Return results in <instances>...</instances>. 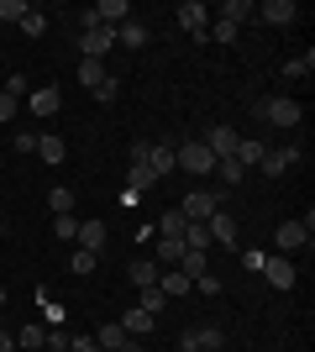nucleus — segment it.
<instances>
[{
    "label": "nucleus",
    "mask_w": 315,
    "mask_h": 352,
    "mask_svg": "<svg viewBox=\"0 0 315 352\" xmlns=\"http://www.w3.org/2000/svg\"><path fill=\"white\" fill-rule=\"evenodd\" d=\"M253 111H257V121H268V126H279V132H289V126H300V121H305V105H300V100H289V95L257 100Z\"/></svg>",
    "instance_id": "obj_1"
},
{
    "label": "nucleus",
    "mask_w": 315,
    "mask_h": 352,
    "mask_svg": "<svg viewBox=\"0 0 315 352\" xmlns=\"http://www.w3.org/2000/svg\"><path fill=\"white\" fill-rule=\"evenodd\" d=\"M174 163H179L184 174H215V158H210V147L205 142H184V147H174Z\"/></svg>",
    "instance_id": "obj_2"
},
{
    "label": "nucleus",
    "mask_w": 315,
    "mask_h": 352,
    "mask_svg": "<svg viewBox=\"0 0 315 352\" xmlns=\"http://www.w3.org/2000/svg\"><path fill=\"white\" fill-rule=\"evenodd\" d=\"M126 16H132V6H126V0H100V6H95V11H84L79 16V21H84V27H126Z\"/></svg>",
    "instance_id": "obj_3"
},
{
    "label": "nucleus",
    "mask_w": 315,
    "mask_h": 352,
    "mask_svg": "<svg viewBox=\"0 0 315 352\" xmlns=\"http://www.w3.org/2000/svg\"><path fill=\"white\" fill-rule=\"evenodd\" d=\"M257 274H263V279H268L273 289H294V279H300V274H294V263H289L284 252H268V258H263V268H257Z\"/></svg>",
    "instance_id": "obj_4"
},
{
    "label": "nucleus",
    "mask_w": 315,
    "mask_h": 352,
    "mask_svg": "<svg viewBox=\"0 0 315 352\" xmlns=\"http://www.w3.org/2000/svg\"><path fill=\"white\" fill-rule=\"evenodd\" d=\"M205 6H200V0H184V6H179V27L184 32H189V37H195V43H210V37H205V32H210V21H205Z\"/></svg>",
    "instance_id": "obj_5"
},
{
    "label": "nucleus",
    "mask_w": 315,
    "mask_h": 352,
    "mask_svg": "<svg viewBox=\"0 0 315 352\" xmlns=\"http://www.w3.org/2000/svg\"><path fill=\"white\" fill-rule=\"evenodd\" d=\"M294 163H300V147H268V153L257 158V168H263L268 179H279V174H289Z\"/></svg>",
    "instance_id": "obj_6"
},
{
    "label": "nucleus",
    "mask_w": 315,
    "mask_h": 352,
    "mask_svg": "<svg viewBox=\"0 0 315 352\" xmlns=\"http://www.w3.org/2000/svg\"><path fill=\"white\" fill-rule=\"evenodd\" d=\"M215 210H221V206H215V195H210V190H189V195H184V206H179V216L184 221H210Z\"/></svg>",
    "instance_id": "obj_7"
},
{
    "label": "nucleus",
    "mask_w": 315,
    "mask_h": 352,
    "mask_svg": "<svg viewBox=\"0 0 315 352\" xmlns=\"http://www.w3.org/2000/svg\"><path fill=\"white\" fill-rule=\"evenodd\" d=\"M273 242H279V252H300V248H310V226H305V221H284V226H279V232H273Z\"/></svg>",
    "instance_id": "obj_8"
},
{
    "label": "nucleus",
    "mask_w": 315,
    "mask_h": 352,
    "mask_svg": "<svg viewBox=\"0 0 315 352\" xmlns=\"http://www.w3.org/2000/svg\"><path fill=\"white\" fill-rule=\"evenodd\" d=\"M205 232H210V242H221V248H242V232H237V221L226 216V210H215V216L205 221Z\"/></svg>",
    "instance_id": "obj_9"
},
{
    "label": "nucleus",
    "mask_w": 315,
    "mask_h": 352,
    "mask_svg": "<svg viewBox=\"0 0 315 352\" xmlns=\"http://www.w3.org/2000/svg\"><path fill=\"white\" fill-rule=\"evenodd\" d=\"M79 47H84V58H105V53L116 47V32H110V27H84Z\"/></svg>",
    "instance_id": "obj_10"
},
{
    "label": "nucleus",
    "mask_w": 315,
    "mask_h": 352,
    "mask_svg": "<svg viewBox=\"0 0 315 352\" xmlns=\"http://www.w3.org/2000/svg\"><path fill=\"white\" fill-rule=\"evenodd\" d=\"M142 163L152 168V179H168L174 168H179V163H174V147H168V142H148V158H142Z\"/></svg>",
    "instance_id": "obj_11"
},
{
    "label": "nucleus",
    "mask_w": 315,
    "mask_h": 352,
    "mask_svg": "<svg viewBox=\"0 0 315 352\" xmlns=\"http://www.w3.org/2000/svg\"><path fill=\"white\" fill-rule=\"evenodd\" d=\"M257 16H263L268 27H289V21L300 16V6H294V0H263V6H257Z\"/></svg>",
    "instance_id": "obj_12"
},
{
    "label": "nucleus",
    "mask_w": 315,
    "mask_h": 352,
    "mask_svg": "<svg viewBox=\"0 0 315 352\" xmlns=\"http://www.w3.org/2000/svg\"><path fill=\"white\" fill-rule=\"evenodd\" d=\"M237 142H242V132H237V126H215V132L205 137L210 158H231V153H237Z\"/></svg>",
    "instance_id": "obj_13"
},
{
    "label": "nucleus",
    "mask_w": 315,
    "mask_h": 352,
    "mask_svg": "<svg viewBox=\"0 0 315 352\" xmlns=\"http://www.w3.org/2000/svg\"><path fill=\"white\" fill-rule=\"evenodd\" d=\"M158 289H163V300H168V305H174V300H184V294L195 289V284L184 279L179 268H163V274H158Z\"/></svg>",
    "instance_id": "obj_14"
},
{
    "label": "nucleus",
    "mask_w": 315,
    "mask_h": 352,
    "mask_svg": "<svg viewBox=\"0 0 315 352\" xmlns=\"http://www.w3.org/2000/svg\"><path fill=\"white\" fill-rule=\"evenodd\" d=\"M253 16H257V6H253V0H226V6H221V21H226V27H247V21H253Z\"/></svg>",
    "instance_id": "obj_15"
},
{
    "label": "nucleus",
    "mask_w": 315,
    "mask_h": 352,
    "mask_svg": "<svg viewBox=\"0 0 315 352\" xmlns=\"http://www.w3.org/2000/svg\"><path fill=\"white\" fill-rule=\"evenodd\" d=\"M152 326H158V316H148V310H126V316H121V331H126V337H148Z\"/></svg>",
    "instance_id": "obj_16"
},
{
    "label": "nucleus",
    "mask_w": 315,
    "mask_h": 352,
    "mask_svg": "<svg viewBox=\"0 0 315 352\" xmlns=\"http://www.w3.org/2000/svg\"><path fill=\"white\" fill-rule=\"evenodd\" d=\"M179 274H184L189 284H195L200 274H210V252H189V248H184V252H179Z\"/></svg>",
    "instance_id": "obj_17"
},
{
    "label": "nucleus",
    "mask_w": 315,
    "mask_h": 352,
    "mask_svg": "<svg viewBox=\"0 0 315 352\" xmlns=\"http://www.w3.org/2000/svg\"><path fill=\"white\" fill-rule=\"evenodd\" d=\"M27 100H32V111H37V116H58L63 95H58V85H53V89H32Z\"/></svg>",
    "instance_id": "obj_18"
},
{
    "label": "nucleus",
    "mask_w": 315,
    "mask_h": 352,
    "mask_svg": "<svg viewBox=\"0 0 315 352\" xmlns=\"http://www.w3.org/2000/svg\"><path fill=\"white\" fill-rule=\"evenodd\" d=\"M74 242L84 252H100L105 248V226H100V221H79V236H74Z\"/></svg>",
    "instance_id": "obj_19"
},
{
    "label": "nucleus",
    "mask_w": 315,
    "mask_h": 352,
    "mask_svg": "<svg viewBox=\"0 0 315 352\" xmlns=\"http://www.w3.org/2000/svg\"><path fill=\"white\" fill-rule=\"evenodd\" d=\"M37 158H43V163H63V158H69L63 137H37Z\"/></svg>",
    "instance_id": "obj_20"
},
{
    "label": "nucleus",
    "mask_w": 315,
    "mask_h": 352,
    "mask_svg": "<svg viewBox=\"0 0 315 352\" xmlns=\"http://www.w3.org/2000/svg\"><path fill=\"white\" fill-rule=\"evenodd\" d=\"M195 347H200V352H221V347H226L221 326H195Z\"/></svg>",
    "instance_id": "obj_21"
},
{
    "label": "nucleus",
    "mask_w": 315,
    "mask_h": 352,
    "mask_svg": "<svg viewBox=\"0 0 315 352\" xmlns=\"http://www.w3.org/2000/svg\"><path fill=\"white\" fill-rule=\"evenodd\" d=\"M116 43H126V47H148V27H142V21H126V27H116Z\"/></svg>",
    "instance_id": "obj_22"
},
{
    "label": "nucleus",
    "mask_w": 315,
    "mask_h": 352,
    "mask_svg": "<svg viewBox=\"0 0 315 352\" xmlns=\"http://www.w3.org/2000/svg\"><path fill=\"white\" fill-rule=\"evenodd\" d=\"M100 79H105V63H100V58H79V85L95 89Z\"/></svg>",
    "instance_id": "obj_23"
},
{
    "label": "nucleus",
    "mask_w": 315,
    "mask_h": 352,
    "mask_svg": "<svg viewBox=\"0 0 315 352\" xmlns=\"http://www.w3.org/2000/svg\"><path fill=\"white\" fill-rule=\"evenodd\" d=\"M47 206H53V216H69V210H74V190H69V184H53Z\"/></svg>",
    "instance_id": "obj_24"
},
{
    "label": "nucleus",
    "mask_w": 315,
    "mask_h": 352,
    "mask_svg": "<svg viewBox=\"0 0 315 352\" xmlns=\"http://www.w3.org/2000/svg\"><path fill=\"white\" fill-rule=\"evenodd\" d=\"M121 342H126V331H121V321H110V326H100V337H95V347H105V352H116Z\"/></svg>",
    "instance_id": "obj_25"
},
{
    "label": "nucleus",
    "mask_w": 315,
    "mask_h": 352,
    "mask_svg": "<svg viewBox=\"0 0 315 352\" xmlns=\"http://www.w3.org/2000/svg\"><path fill=\"white\" fill-rule=\"evenodd\" d=\"M179 252H184V242H168V236H158V258H152V263L168 268V263H179Z\"/></svg>",
    "instance_id": "obj_26"
},
{
    "label": "nucleus",
    "mask_w": 315,
    "mask_h": 352,
    "mask_svg": "<svg viewBox=\"0 0 315 352\" xmlns=\"http://www.w3.org/2000/svg\"><path fill=\"white\" fill-rule=\"evenodd\" d=\"M184 226H189V221H184V216H179V210H168V216H163V221H158V232H163V236H168V242H179V236H184Z\"/></svg>",
    "instance_id": "obj_27"
},
{
    "label": "nucleus",
    "mask_w": 315,
    "mask_h": 352,
    "mask_svg": "<svg viewBox=\"0 0 315 352\" xmlns=\"http://www.w3.org/2000/svg\"><path fill=\"white\" fill-rule=\"evenodd\" d=\"M16 27L27 32V37H43V32H47V16H43V11H37V6H32V11H27V16H21V21H16Z\"/></svg>",
    "instance_id": "obj_28"
},
{
    "label": "nucleus",
    "mask_w": 315,
    "mask_h": 352,
    "mask_svg": "<svg viewBox=\"0 0 315 352\" xmlns=\"http://www.w3.org/2000/svg\"><path fill=\"white\" fill-rule=\"evenodd\" d=\"M95 100H100V105H116V100H121V79H110V74H105L100 85H95Z\"/></svg>",
    "instance_id": "obj_29"
},
{
    "label": "nucleus",
    "mask_w": 315,
    "mask_h": 352,
    "mask_svg": "<svg viewBox=\"0 0 315 352\" xmlns=\"http://www.w3.org/2000/svg\"><path fill=\"white\" fill-rule=\"evenodd\" d=\"M53 236H58V242H74V236H79V221H74V210H69V216H53Z\"/></svg>",
    "instance_id": "obj_30"
},
{
    "label": "nucleus",
    "mask_w": 315,
    "mask_h": 352,
    "mask_svg": "<svg viewBox=\"0 0 315 352\" xmlns=\"http://www.w3.org/2000/svg\"><path fill=\"white\" fill-rule=\"evenodd\" d=\"M158 274H163L158 263H137V268H132V284H137V289H152V284H158Z\"/></svg>",
    "instance_id": "obj_31"
},
{
    "label": "nucleus",
    "mask_w": 315,
    "mask_h": 352,
    "mask_svg": "<svg viewBox=\"0 0 315 352\" xmlns=\"http://www.w3.org/2000/svg\"><path fill=\"white\" fill-rule=\"evenodd\" d=\"M137 310H148V316H158V310H168L163 289H158V284H152V289H142V300H137Z\"/></svg>",
    "instance_id": "obj_32"
},
{
    "label": "nucleus",
    "mask_w": 315,
    "mask_h": 352,
    "mask_svg": "<svg viewBox=\"0 0 315 352\" xmlns=\"http://www.w3.org/2000/svg\"><path fill=\"white\" fill-rule=\"evenodd\" d=\"M47 342V326H21L16 331V347H43Z\"/></svg>",
    "instance_id": "obj_33"
},
{
    "label": "nucleus",
    "mask_w": 315,
    "mask_h": 352,
    "mask_svg": "<svg viewBox=\"0 0 315 352\" xmlns=\"http://www.w3.org/2000/svg\"><path fill=\"white\" fill-rule=\"evenodd\" d=\"M126 184H132V190L142 195V190H152L158 179H152V168H148V163H132V179H126Z\"/></svg>",
    "instance_id": "obj_34"
},
{
    "label": "nucleus",
    "mask_w": 315,
    "mask_h": 352,
    "mask_svg": "<svg viewBox=\"0 0 315 352\" xmlns=\"http://www.w3.org/2000/svg\"><path fill=\"white\" fill-rule=\"evenodd\" d=\"M215 168H221V179H226V184H242V179H247V168H242L237 158H215Z\"/></svg>",
    "instance_id": "obj_35"
},
{
    "label": "nucleus",
    "mask_w": 315,
    "mask_h": 352,
    "mask_svg": "<svg viewBox=\"0 0 315 352\" xmlns=\"http://www.w3.org/2000/svg\"><path fill=\"white\" fill-rule=\"evenodd\" d=\"M27 11H32L27 0H0V21H21Z\"/></svg>",
    "instance_id": "obj_36"
},
{
    "label": "nucleus",
    "mask_w": 315,
    "mask_h": 352,
    "mask_svg": "<svg viewBox=\"0 0 315 352\" xmlns=\"http://www.w3.org/2000/svg\"><path fill=\"white\" fill-rule=\"evenodd\" d=\"M69 268H74V274H90V268H95V252L74 248V258H69Z\"/></svg>",
    "instance_id": "obj_37"
},
{
    "label": "nucleus",
    "mask_w": 315,
    "mask_h": 352,
    "mask_svg": "<svg viewBox=\"0 0 315 352\" xmlns=\"http://www.w3.org/2000/svg\"><path fill=\"white\" fill-rule=\"evenodd\" d=\"M315 69V58H310V53H305V58H289L284 63V74H289V79H300V74H310Z\"/></svg>",
    "instance_id": "obj_38"
},
{
    "label": "nucleus",
    "mask_w": 315,
    "mask_h": 352,
    "mask_svg": "<svg viewBox=\"0 0 315 352\" xmlns=\"http://www.w3.org/2000/svg\"><path fill=\"white\" fill-rule=\"evenodd\" d=\"M205 37H210V43H237V27H226V21H215V27H210Z\"/></svg>",
    "instance_id": "obj_39"
},
{
    "label": "nucleus",
    "mask_w": 315,
    "mask_h": 352,
    "mask_svg": "<svg viewBox=\"0 0 315 352\" xmlns=\"http://www.w3.org/2000/svg\"><path fill=\"white\" fill-rule=\"evenodd\" d=\"M43 347H53V352H69V331H58V326H53V331H47V342Z\"/></svg>",
    "instance_id": "obj_40"
},
{
    "label": "nucleus",
    "mask_w": 315,
    "mask_h": 352,
    "mask_svg": "<svg viewBox=\"0 0 315 352\" xmlns=\"http://www.w3.org/2000/svg\"><path fill=\"white\" fill-rule=\"evenodd\" d=\"M195 289H200V294H221V279H215V274H200Z\"/></svg>",
    "instance_id": "obj_41"
},
{
    "label": "nucleus",
    "mask_w": 315,
    "mask_h": 352,
    "mask_svg": "<svg viewBox=\"0 0 315 352\" xmlns=\"http://www.w3.org/2000/svg\"><path fill=\"white\" fill-rule=\"evenodd\" d=\"M11 147H16V153H37V132H21Z\"/></svg>",
    "instance_id": "obj_42"
},
{
    "label": "nucleus",
    "mask_w": 315,
    "mask_h": 352,
    "mask_svg": "<svg viewBox=\"0 0 315 352\" xmlns=\"http://www.w3.org/2000/svg\"><path fill=\"white\" fill-rule=\"evenodd\" d=\"M11 116H16V100L5 95V89H0V121H11Z\"/></svg>",
    "instance_id": "obj_43"
},
{
    "label": "nucleus",
    "mask_w": 315,
    "mask_h": 352,
    "mask_svg": "<svg viewBox=\"0 0 315 352\" xmlns=\"http://www.w3.org/2000/svg\"><path fill=\"white\" fill-rule=\"evenodd\" d=\"M11 347H16V337L5 331V326H0V352H11Z\"/></svg>",
    "instance_id": "obj_44"
},
{
    "label": "nucleus",
    "mask_w": 315,
    "mask_h": 352,
    "mask_svg": "<svg viewBox=\"0 0 315 352\" xmlns=\"http://www.w3.org/2000/svg\"><path fill=\"white\" fill-rule=\"evenodd\" d=\"M0 310H5V284H0Z\"/></svg>",
    "instance_id": "obj_45"
},
{
    "label": "nucleus",
    "mask_w": 315,
    "mask_h": 352,
    "mask_svg": "<svg viewBox=\"0 0 315 352\" xmlns=\"http://www.w3.org/2000/svg\"><path fill=\"white\" fill-rule=\"evenodd\" d=\"M95 352H105V347H95Z\"/></svg>",
    "instance_id": "obj_46"
},
{
    "label": "nucleus",
    "mask_w": 315,
    "mask_h": 352,
    "mask_svg": "<svg viewBox=\"0 0 315 352\" xmlns=\"http://www.w3.org/2000/svg\"><path fill=\"white\" fill-rule=\"evenodd\" d=\"M0 232H5V226H0Z\"/></svg>",
    "instance_id": "obj_47"
}]
</instances>
